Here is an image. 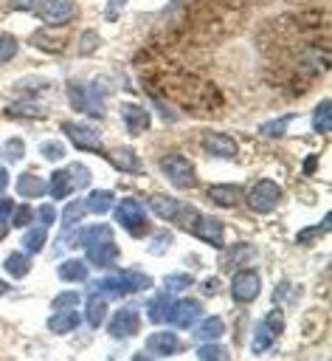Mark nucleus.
<instances>
[{"instance_id": "obj_1", "label": "nucleus", "mask_w": 332, "mask_h": 361, "mask_svg": "<svg viewBox=\"0 0 332 361\" xmlns=\"http://www.w3.org/2000/svg\"><path fill=\"white\" fill-rule=\"evenodd\" d=\"M149 285H152V279H149L146 274H141V271H118V274H113V276L98 279L93 288H96V290H104V293H110V296H124V293L143 290V288H149Z\"/></svg>"}, {"instance_id": "obj_2", "label": "nucleus", "mask_w": 332, "mask_h": 361, "mask_svg": "<svg viewBox=\"0 0 332 361\" xmlns=\"http://www.w3.org/2000/svg\"><path fill=\"white\" fill-rule=\"evenodd\" d=\"M160 169L163 175L177 186V189H194L197 186V172H194V164L180 155V152H169L160 158Z\"/></svg>"}, {"instance_id": "obj_3", "label": "nucleus", "mask_w": 332, "mask_h": 361, "mask_svg": "<svg viewBox=\"0 0 332 361\" xmlns=\"http://www.w3.org/2000/svg\"><path fill=\"white\" fill-rule=\"evenodd\" d=\"M115 220L118 226H124L132 237H143L146 234V209L141 200L135 197H124L118 206H115Z\"/></svg>"}, {"instance_id": "obj_4", "label": "nucleus", "mask_w": 332, "mask_h": 361, "mask_svg": "<svg viewBox=\"0 0 332 361\" xmlns=\"http://www.w3.org/2000/svg\"><path fill=\"white\" fill-rule=\"evenodd\" d=\"M62 133L82 152H101V135L84 121H62Z\"/></svg>"}, {"instance_id": "obj_5", "label": "nucleus", "mask_w": 332, "mask_h": 361, "mask_svg": "<svg viewBox=\"0 0 332 361\" xmlns=\"http://www.w3.org/2000/svg\"><path fill=\"white\" fill-rule=\"evenodd\" d=\"M259 293H262V276H259L253 268H239V271L234 274V279H231V296H234V302L248 305V302H253Z\"/></svg>"}, {"instance_id": "obj_6", "label": "nucleus", "mask_w": 332, "mask_h": 361, "mask_svg": "<svg viewBox=\"0 0 332 361\" xmlns=\"http://www.w3.org/2000/svg\"><path fill=\"white\" fill-rule=\"evenodd\" d=\"M245 200H248V206H250L253 212L267 214V212H273L276 203L281 200V189H279L276 180H256Z\"/></svg>"}, {"instance_id": "obj_7", "label": "nucleus", "mask_w": 332, "mask_h": 361, "mask_svg": "<svg viewBox=\"0 0 332 361\" xmlns=\"http://www.w3.org/2000/svg\"><path fill=\"white\" fill-rule=\"evenodd\" d=\"M189 231H191L194 237H200L203 243L214 245V248H222V243H225V228H222V223H219L217 217H208V214H200V212L194 214Z\"/></svg>"}, {"instance_id": "obj_8", "label": "nucleus", "mask_w": 332, "mask_h": 361, "mask_svg": "<svg viewBox=\"0 0 332 361\" xmlns=\"http://www.w3.org/2000/svg\"><path fill=\"white\" fill-rule=\"evenodd\" d=\"M138 327H141V316H138V310H135V307H118V310L110 316V322H107L110 336H113V338H118V341H124V338L135 336V333H138Z\"/></svg>"}, {"instance_id": "obj_9", "label": "nucleus", "mask_w": 332, "mask_h": 361, "mask_svg": "<svg viewBox=\"0 0 332 361\" xmlns=\"http://www.w3.org/2000/svg\"><path fill=\"white\" fill-rule=\"evenodd\" d=\"M200 313H203V307H200L197 299H177V302H172L166 322L172 327H177V330H186V327H194V322L200 319Z\"/></svg>"}, {"instance_id": "obj_10", "label": "nucleus", "mask_w": 332, "mask_h": 361, "mask_svg": "<svg viewBox=\"0 0 332 361\" xmlns=\"http://www.w3.org/2000/svg\"><path fill=\"white\" fill-rule=\"evenodd\" d=\"M39 17L45 25H65L76 17V6H73V0H42Z\"/></svg>"}, {"instance_id": "obj_11", "label": "nucleus", "mask_w": 332, "mask_h": 361, "mask_svg": "<svg viewBox=\"0 0 332 361\" xmlns=\"http://www.w3.org/2000/svg\"><path fill=\"white\" fill-rule=\"evenodd\" d=\"M205 197L214 203V206H222V209H234L242 203L245 197V189L239 183H214L205 189Z\"/></svg>"}, {"instance_id": "obj_12", "label": "nucleus", "mask_w": 332, "mask_h": 361, "mask_svg": "<svg viewBox=\"0 0 332 361\" xmlns=\"http://www.w3.org/2000/svg\"><path fill=\"white\" fill-rule=\"evenodd\" d=\"M121 121H124L129 135H143L149 130V124H152V116L141 104L127 102V104H121Z\"/></svg>"}, {"instance_id": "obj_13", "label": "nucleus", "mask_w": 332, "mask_h": 361, "mask_svg": "<svg viewBox=\"0 0 332 361\" xmlns=\"http://www.w3.org/2000/svg\"><path fill=\"white\" fill-rule=\"evenodd\" d=\"M203 149L214 158H236V152H239L236 141L228 133H208L203 138Z\"/></svg>"}, {"instance_id": "obj_14", "label": "nucleus", "mask_w": 332, "mask_h": 361, "mask_svg": "<svg viewBox=\"0 0 332 361\" xmlns=\"http://www.w3.org/2000/svg\"><path fill=\"white\" fill-rule=\"evenodd\" d=\"M180 350H183L180 338L174 333H169V330H158V333L146 336V353H152V355H160L163 358V355H174Z\"/></svg>"}, {"instance_id": "obj_15", "label": "nucleus", "mask_w": 332, "mask_h": 361, "mask_svg": "<svg viewBox=\"0 0 332 361\" xmlns=\"http://www.w3.org/2000/svg\"><path fill=\"white\" fill-rule=\"evenodd\" d=\"M104 158L118 169V172H141L143 164L138 158V152L132 147H113L110 152H104Z\"/></svg>"}, {"instance_id": "obj_16", "label": "nucleus", "mask_w": 332, "mask_h": 361, "mask_svg": "<svg viewBox=\"0 0 332 361\" xmlns=\"http://www.w3.org/2000/svg\"><path fill=\"white\" fill-rule=\"evenodd\" d=\"M84 251H87V259H90L93 265H98V268H107L110 262H115V259H118V245H115V240L87 243V245H84Z\"/></svg>"}, {"instance_id": "obj_17", "label": "nucleus", "mask_w": 332, "mask_h": 361, "mask_svg": "<svg viewBox=\"0 0 332 361\" xmlns=\"http://www.w3.org/2000/svg\"><path fill=\"white\" fill-rule=\"evenodd\" d=\"M149 209H152V212H155V217H160V220H177V214H180L183 203H180L177 197H172V195L155 192V195L149 197Z\"/></svg>"}, {"instance_id": "obj_18", "label": "nucleus", "mask_w": 332, "mask_h": 361, "mask_svg": "<svg viewBox=\"0 0 332 361\" xmlns=\"http://www.w3.org/2000/svg\"><path fill=\"white\" fill-rule=\"evenodd\" d=\"M14 189H17L20 197H42V195L48 192V183H45L39 175H34V172H23V175L14 180Z\"/></svg>"}, {"instance_id": "obj_19", "label": "nucleus", "mask_w": 332, "mask_h": 361, "mask_svg": "<svg viewBox=\"0 0 332 361\" xmlns=\"http://www.w3.org/2000/svg\"><path fill=\"white\" fill-rule=\"evenodd\" d=\"M79 322H82V316H79L73 307H65V310L59 307V310H56V313L48 319V330L62 336V333H70V330H76V327H79Z\"/></svg>"}, {"instance_id": "obj_20", "label": "nucleus", "mask_w": 332, "mask_h": 361, "mask_svg": "<svg viewBox=\"0 0 332 361\" xmlns=\"http://www.w3.org/2000/svg\"><path fill=\"white\" fill-rule=\"evenodd\" d=\"M104 316H107V299L101 290H93L84 305V319L90 327H98V324H104Z\"/></svg>"}, {"instance_id": "obj_21", "label": "nucleus", "mask_w": 332, "mask_h": 361, "mask_svg": "<svg viewBox=\"0 0 332 361\" xmlns=\"http://www.w3.org/2000/svg\"><path fill=\"white\" fill-rule=\"evenodd\" d=\"M73 189H76V186H73L68 169H56V172L51 175V180H48V192H51L53 200H65V197H70Z\"/></svg>"}, {"instance_id": "obj_22", "label": "nucleus", "mask_w": 332, "mask_h": 361, "mask_svg": "<svg viewBox=\"0 0 332 361\" xmlns=\"http://www.w3.org/2000/svg\"><path fill=\"white\" fill-rule=\"evenodd\" d=\"M48 243V226H31L25 234H23V251L31 257V254H39Z\"/></svg>"}, {"instance_id": "obj_23", "label": "nucleus", "mask_w": 332, "mask_h": 361, "mask_svg": "<svg viewBox=\"0 0 332 361\" xmlns=\"http://www.w3.org/2000/svg\"><path fill=\"white\" fill-rule=\"evenodd\" d=\"M222 333H225V322H222L219 316H205V319H200V324H197V330H194V336H197L200 341H217V338H222Z\"/></svg>"}, {"instance_id": "obj_24", "label": "nucleus", "mask_w": 332, "mask_h": 361, "mask_svg": "<svg viewBox=\"0 0 332 361\" xmlns=\"http://www.w3.org/2000/svg\"><path fill=\"white\" fill-rule=\"evenodd\" d=\"M169 307H172V296H169V290H163V293H155V296L149 299V305H146L149 322H152V324H160V322H166V316H169Z\"/></svg>"}, {"instance_id": "obj_25", "label": "nucleus", "mask_w": 332, "mask_h": 361, "mask_svg": "<svg viewBox=\"0 0 332 361\" xmlns=\"http://www.w3.org/2000/svg\"><path fill=\"white\" fill-rule=\"evenodd\" d=\"M312 130L318 135H329L332 133V113H329V99H321L318 107L312 110Z\"/></svg>"}, {"instance_id": "obj_26", "label": "nucleus", "mask_w": 332, "mask_h": 361, "mask_svg": "<svg viewBox=\"0 0 332 361\" xmlns=\"http://www.w3.org/2000/svg\"><path fill=\"white\" fill-rule=\"evenodd\" d=\"M87 212H96V214H104V212H110L113 209V203H115V195L110 192V189H93L90 195H87Z\"/></svg>"}, {"instance_id": "obj_27", "label": "nucleus", "mask_w": 332, "mask_h": 361, "mask_svg": "<svg viewBox=\"0 0 332 361\" xmlns=\"http://www.w3.org/2000/svg\"><path fill=\"white\" fill-rule=\"evenodd\" d=\"M3 268H6L14 279H23V276L31 271V259H28V254H25V251H14V254H8V257H6Z\"/></svg>"}, {"instance_id": "obj_28", "label": "nucleus", "mask_w": 332, "mask_h": 361, "mask_svg": "<svg viewBox=\"0 0 332 361\" xmlns=\"http://www.w3.org/2000/svg\"><path fill=\"white\" fill-rule=\"evenodd\" d=\"M59 279L62 282H84L87 279V262L82 259H68L59 265Z\"/></svg>"}, {"instance_id": "obj_29", "label": "nucleus", "mask_w": 332, "mask_h": 361, "mask_svg": "<svg viewBox=\"0 0 332 361\" xmlns=\"http://www.w3.org/2000/svg\"><path fill=\"white\" fill-rule=\"evenodd\" d=\"M273 330L264 324V322H259L256 327H253V341H250V350L253 353H264V350H270L273 347Z\"/></svg>"}, {"instance_id": "obj_30", "label": "nucleus", "mask_w": 332, "mask_h": 361, "mask_svg": "<svg viewBox=\"0 0 332 361\" xmlns=\"http://www.w3.org/2000/svg\"><path fill=\"white\" fill-rule=\"evenodd\" d=\"M84 214H87V203H84V200H70V203H65L62 226H65V228H73Z\"/></svg>"}, {"instance_id": "obj_31", "label": "nucleus", "mask_w": 332, "mask_h": 361, "mask_svg": "<svg viewBox=\"0 0 332 361\" xmlns=\"http://www.w3.org/2000/svg\"><path fill=\"white\" fill-rule=\"evenodd\" d=\"M23 155H25V144H23V138H6V141L0 144V158H3L6 164L20 161Z\"/></svg>"}, {"instance_id": "obj_32", "label": "nucleus", "mask_w": 332, "mask_h": 361, "mask_svg": "<svg viewBox=\"0 0 332 361\" xmlns=\"http://www.w3.org/2000/svg\"><path fill=\"white\" fill-rule=\"evenodd\" d=\"M295 118V113H287V116H281V118H273V121H264L262 127H259V133L262 135H267V138H281L284 135V130H287V124Z\"/></svg>"}, {"instance_id": "obj_33", "label": "nucleus", "mask_w": 332, "mask_h": 361, "mask_svg": "<svg viewBox=\"0 0 332 361\" xmlns=\"http://www.w3.org/2000/svg\"><path fill=\"white\" fill-rule=\"evenodd\" d=\"M8 116H20V118H45V110L31 104V102H17V104H8L6 107Z\"/></svg>"}, {"instance_id": "obj_34", "label": "nucleus", "mask_w": 332, "mask_h": 361, "mask_svg": "<svg viewBox=\"0 0 332 361\" xmlns=\"http://www.w3.org/2000/svg\"><path fill=\"white\" fill-rule=\"evenodd\" d=\"M197 358H203V361H211V358H228V350L222 347V344H214V341H203L200 347H197Z\"/></svg>"}, {"instance_id": "obj_35", "label": "nucleus", "mask_w": 332, "mask_h": 361, "mask_svg": "<svg viewBox=\"0 0 332 361\" xmlns=\"http://www.w3.org/2000/svg\"><path fill=\"white\" fill-rule=\"evenodd\" d=\"M39 155L45 161H62L65 158V144H59V141H42L39 144Z\"/></svg>"}, {"instance_id": "obj_36", "label": "nucleus", "mask_w": 332, "mask_h": 361, "mask_svg": "<svg viewBox=\"0 0 332 361\" xmlns=\"http://www.w3.org/2000/svg\"><path fill=\"white\" fill-rule=\"evenodd\" d=\"M65 169H68V175H70V180H73V186H87V183H90V169H87V166H82V164H68Z\"/></svg>"}, {"instance_id": "obj_37", "label": "nucleus", "mask_w": 332, "mask_h": 361, "mask_svg": "<svg viewBox=\"0 0 332 361\" xmlns=\"http://www.w3.org/2000/svg\"><path fill=\"white\" fill-rule=\"evenodd\" d=\"M17 39L11 37V34H0V65L3 62H8V59H14V54H17Z\"/></svg>"}, {"instance_id": "obj_38", "label": "nucleus", "mask_w": 332, "mask_h": 361, "mask_svg": "<svg viewBox=\"0 0 332 361\" xmlns=\"http://www.w3.org/2000/svg\"><path fill=\"white\" fill-rule=\"evenodd\" d=\"M98 34L96 31H84L82 37H79V56H87V54H93L96 48H98Z\"/></svg>"}, {"instance_id": "obj_39", "label": "nucleus", "mask_w": 332, "mask_h": 361, "mask_svg": "<svg viewBox=\"0 0 332 361\" xmlns=\"http://www.w3.org/2000/svg\"><path fill=\"white\" fill-rule=\"evenodd\" d=\"M191 282H194V279H191L189 274H169V276H166V290H169V293H172V290H186Z\"/></svg>"}, {"instance_id": "obj_40", "label": "nucleus", "mask_w": 332, "mask_h": 361, "mask_svg": "<svg viewBox=\"0 0 332 361\" xmlns=\"http://www.w3.org/2000/svg\"><path fill=\"white\" fill-rule=\"evenodd\" d=\"M31 217H34V212L25 206V203H20L17 209H11V223L20 228V226H31Z\"/></svg>"}, {"instance_id": "obj_41", "label": "nucleus", "mask_w": 332, "mask_h": 361, "mask_svg": "<svg viewBox=\"0 0 332 361\" xmlns=\"http://www.w3.org/2000/svg\"><path fill=\"white\" fill-rule=\"evenodd\" d=\"M264 324L273 330V336H279L281 330H284V313L279 310V307H273L270 313H267V319H264Z\"/></svg>"}, {"instance_id": "obj_42", "label": "nucleus", "mask_w": 332, "mask_h": 361, "mask_svg": "<svg viewBox=\"0 0 332 361\" xmlns=\"http://www.w3.org/2000/svg\"><path fill=\"white\" fill-rule=\"evenodd\" d=\"M34 42H37V48H45V51H62V39H51V37H45V34H34Z\"/></svg>"}, {"instance_id": "obj_43", "label": "nucleus", "mask_w": 332, "mask_h": 361, "mask_svg": "<svg viewBox=\"0 0 332 361\" xmlns=\"http://www.w3.org/2000/svg\"><path fill=\"white\" fill-rule=\"evenodd\" d=\"M79 302V293L76 290H65V293H59L56 299H53V307L59 310V307H73Z\"/></svg>"}, {"instance_id": "obj_44", "label": "nucleus", "mask_w": 332, "mask_h": 361, "mask_svg": "<svg viewBox=\"0 0 332 361\" xmlns=\"http://www.w3.org/2000/svg\"><path fill=\"white\" fill-rule=\"evenodd\" d=\"M53 217H56V212H53V206H51V203H42V206L37 209V220H39L42 226H51V223H53Z\"/></svg>"}, {"instance_id": "obj_45", "label": "nucleus", "mask_w": 332, "mask_h": 361, "mask_svg": "<svg viewBox=\"0 0 332 361\" xmlns=\"http://www.w3.org/2000/svg\"><path fill=\"white\" fill-rule=\"evenodd\" d=\"M169 243H172V234H166V231H163V234H158V237L152 240V245H149V251L160 257V254L166 251V245H169Z\"/></svg>"}, {"instance_id": "obj_46", "label": "nucleus", "mask_w": 332, "mask_h": 361, "mask_svg": "<svg viewBox=\"0 0 332 361\" xmlns=\"http://www.w3.org/2000/svg\"><path fill=\"white\" fill-rule=\"evenodd\" d=\"M42 0H8V8H14V11H31V8H37Z\"/></svg>"}, {"instance_id": "obj_47", "label": "nucleus", "mask_w": 332, "mask_h": 361, "mask_svg": "<svg viewBox=\"0 0 332 361\" xmlns=\"http://www.w3.org/2000/svg\"><path fill=\"white\" fill-rule=\"evenodd\" d=\"M11 209H14V203H11L8 197H3V195H0V220H6V217L11 214Z\"/></svg>"}, {"instance_id": "obj_48", "label": "nucleus", "mask_w": 332, "mask_h": 361, "mask_svg": "<svg viewBox=\"0 0 332 361\" xmlns=\"http://www.w3.org/2000/svg\"><path fill=\"white\" fill-rule=\"evenodd\" d=\"M315 158H318V155H309V158H307V164H304V172H307V175H309V172H315V166H318V161H315Z\"/></svg>"}, {"instance_id": "obj_49", "label": "nucleus", "mask_w": 332, "mask_h": 361, "mask_svg": "<svg viewBox=\"0 0 332 361\" xmlns=\"http://www.w3.org/2000/svg\"><path fill=\"white\" fill-rule=\"evenodd\" d=\"M8 186V172H6V166H0V192Z\"/></svg>"}, {"instance_id": "obj_50", "label": "nucleus", "mask_w": 332, "mask_h": 361, "mask_svg": "<svg viewBox=\"0 0 332 361\" xmlns=\"http://www.w3.org/2000/svg\"><path fill=\"white\" fill-rule=\"evenodd\" d=\"M284 290H287V282H281L279 288H276V293H273V299L279 302V299H284Z\"/></svg>"}, {"instance_id": "obj_51", "label": "nucleus", "mask_w": 332, "mask_h": 361, "mask_svg": "<svg viewBox=\"0 0 332 361\" xmlns=\"http://www.w3.org/2000/svg\"><path fill=\"white\" fill-rule=\"evenodd\" d=\"M203 290H208V293L217 290V279H205V282H203Z\"/></svg>"}, {"instance_id": "obj_52", "label": "nucleus", "mask_w": 332, "mask_h": 361, "mask_svg": "<svg viewBox=\"0 0 332 361\" xmlns=\"http://www.w3.org/2000/svg\"><path fill=\"white\" fill-rule=\"evenodd\" d=\"M6 234H8V226H6V220H0V243L6 240Z\"/></svg>"}, {"instance_id": "obj_53", "label": "nucleus", "mask_w": 332, "mask_h": 361, "mask_svg": "<svg viewBox=\"0 0 332 361\" xmlns=\"http://www.w3.org/2000/svg\"><path fill=\"white\" fill-rule=\"evenodd\" d=\"M8 293V282L6 279H0V296H6Z\"/></svg>"}]
</instances>
